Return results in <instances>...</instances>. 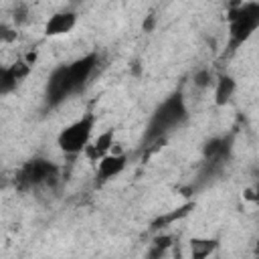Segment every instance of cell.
I'll return each mask as SVG.
<instances>
[{"instance_id":"obj_1","label":"cell","mask_w":259,"mask_h":259,"mask_svg":"<svg viewBox=\"0 0 259 259\" xmlns=\"http://www.w3.org/2000/svg\"><path fill=\"white\" fill-rule=\"evenodd\" d=\"M93 125H95V115L93 113H85L79 119L71 121L57 138L59 148L65 154H79L83 152L93 136Z\"/></svg>"},{"instance_id":"obj_2","label":"cell","mask_w":259,"mask_h":259,"mask_svg":"<svg viewBox=\"0 0 259 259\" xmlns=\"http://www.w3.org/2000/svg\"><path fill=\"white\" fill-rule=\"evenodd\" d=\"M186 115V107H184V99L182 95H172L168 97L158 111L154 113L152 121H150V140H160L164 132H168L170 127H174L182 117Z\"/></svg>"},{"instance_id":"obj_3","label":"cell","mask_w":259,"mask_h":259,"mask_svg":"<svg viewBox=\"0 0 259 259\" xmlns=\"http://www.w3.org/2000/svg\"><path fill=\"white\" fill-rule=\"evenodd\" d=\"M259 24V8L257 4H247L243 6L237 14L231 16V38L233 45H241Z\"/></svg>"},{"instance_id":"obj_4","label":"cell","mask_w":259,"mask_h":259,"mask_svg":"<svg viewBox=\"0 0 259 259\" xmlns=\"http://www.w3.org/2000/svg\"><path fill=\"white\" fill-rule=\"evenodd\" d=\"M51 178H55V166L47 160H32L20 172V180L24 184H42Z\"/></svg>"},{"instance_id":"obj_5","label":"cell","mask_w":259,"mask_h":259,"mask_svg":"<svg viewBox=\"0 0 259 259\" xmlns=\"http://www.w3.org/2000/svg\"><path fill=\"white\" fill-rule=\"evenodd\" d=\"M77 24V12L73 10H61V12H55L49 16L47 24H45V34L49 36H61V34H67L75 28Z\"/></svg>"},{"instance_id":"obj_6","label":"cell","mask_w":259,"mask_h":259,"mask_svg":"<svg viewBox=\"0 0 259 259\" xmlns=\"http://www.w3.org/2000/svg\"><path fill=\"white\" fill-rule=\"evenodd\" d=\"M97 180L99 182H105V180H111L113 176L121 174L123 168H125V156L123 154H107L103 158L97 160Z\"/></svg>"},{"instance_id":"obj_7","label":"cell","mask_w":259,"mask_h":259,"mask_svg":"<svg viewBox=\"0 0 259 259\" xmlns=\"http://www.w3.org/2000/svg\"><path fill=\"white\" fill-rule=\"evenodd\" d=\"M111 148H113V130H107V132H101L95 140H91L89 142V146L83 150L91 160H99V158H103V156H107L109 152H111Z\"/></svg>"},{"instance_id":"obj_8","label":"cell","mask_w":259,"mask_h":259,"mask_svg":"<svg viewBox=\"0 0 259 259\" xmlns=\"http://www.w3.org/2000/svg\"><path fill=\"white\" fill-rule=\"evenodd\" d=\"M235 89H237V83L231 75H221L217 79V89H214V101L217 105H227V101L235 95Z\"/></svg>"},{"instance_id":"obj_9","label":"cell","mask_w":259,"mask_h":259,"mask_svg":"<svg viewBox=\"0 0 259 259\" xmlns=\"http://www.w3.org/2000/svg\"><path fill=\"white\" fill-rule=\"evenodd\" d=\"M217 249L214 239H204V237H194L190 241V259H208Z\"/></svg>"},{"instance_id":"obj_10","label":"cell","mask_w":259,"mask_h":259,"mask_svg":"<svg viewBox=\"0 0 259 259\" xmlns=\"http://www.w3.org/2000/svg\"><path fill=\"white\" fill-rule=\"evenodd\" d=\"M225 144H227V142H225V140H219V138L210 140V142L204 146V156H206V158H210V160L221 158V156L225 154V150H227V146H225Z\"/></svg>"},{"instance_id":"obj_11","label":"cell","mask_w":259,"mask_h":259,"mask_svg":"<svg viewBox=\"0 0 259 259\" xmlns=\"http://www.w3.org/2000/svg\"><path fill=\"white\" fill-rule=\"evenodd\" d=\"M14 85H16V77L12 75L10 65H8V67H2V65H0V93L10 91Z\"/></svg>"},{"instance_id":"obj_12","label":"cell","mask_w":259,"mask_h":259,"mask_svg":"<svg viewBox=\"0 0 259 259\" xmlns=\"http://www.w3.org/2000/svg\"><path fill=\"white\" fill-rule=\"evenodd\" d=\"M190 208H192V204L188 202V204H184V206H180V208H176L174 212H168V214H164V217H160V219L156 221V225H168V223H174L176 219H182L184 214H188V212H190Z\"/></svg>"},{"instance_id":"obj_13","label":"cell","mask_w":259,"mask_h":259,"mask_svg":"<svg viewBox=\"0 0 259 259\" xmlns=\"http://www.w3.org/2000/svg\"><path fill=\"white\" fill-rule=\"evenodd\" d=\"M210 81H212V75H210V71H206V69H202V71H198V73L194 75V85L200 87V89L208 87Z\"/></svg>"},{"instance_id":"obj_14","label":"cell","mask_w":259,"mask_h":259,"mask_svg":"<svg viewBox=\"0 0 259 259\" xmlns=\"http://www.w3.org/2000/svg\"><path fill=\"white\" fill-rule=\"evenodd\" d=\"M16 38V30L8 24H0V42H12Z\"/></svg>"},{"instance_id":"obj_15","label":"cell","mask_w":259,"mask_h":259,"mask_svg":"<svg viewBox=\"0 0 259 259\" xmlns=\"http://www.w3.org/2000/svg\"><path fill=\"white\" fill-rule=\"evenodd\" d=\"M154 26V16H148V20H144V30H152Z\"/></svg>"}]
</instances>
